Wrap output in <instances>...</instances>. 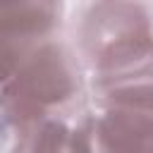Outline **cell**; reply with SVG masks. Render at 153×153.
<instances>
[{"label": "cell", "mask_w": 153, "mask_h": 153, "mask_svg": "<svg viewBox=\"0 0 153 153\" xmlns=\"http://www.w3.org/2000/svg\"><path fill=\"white\" fill-rule=\"evenodd\" d=\"M96 153H153V112L100 108L91 115Z\"/></svg>", "instance_id": "277c9868"}, {"label": "cell", "mask_w": 153, "mask_h": 153, "mask_svg": "<svg viewBox=\"0 0 153 153\" xmlns=\"http://www.w3.org/2000/svg\"><path fill=\"white\" fill-rule=\"evenodd\" d=\"M62 0H0V84L62 24Z\"/></svg>", "instance_id": "3957f363"}, {"label": "cell", "mask_w": 153, "mask_h": 153, "mask_svg": "<svg viewBox=\"0 0 153 153\" xmlns=\"http://www.w3.org/2000/svg\"><path fill=\"white\" fill-rule=\"evenodd\" d=\"M84 65L72 45L50 38L0 84V131L29 120L84 115Z\"/></svg>", "instance_id": "6da1fadb"}, {"label": "cell", "mask_w": 153, "mask_h": 153, "mask_svg": "<svg viewBox=\"0 0 153 153\" xmlns=\"http://www.w3.org/2000/svg\"><path fill=\"white\" fill-rule=\"evenodd\" d=\"M76 55L91 76H108L153 57V12L146 0H88L74 22Z\"/></svg>", "instance_id": "7a4b0ae2"}, {"label": "cell", "mask_w": 153, "mask_h": 153, "mask_svg": "<svg viewBox=\"0 0 153 153\" xmlns=\"http://www.w3.org/2000/svg\"><path fill=\"white\" fill-rule=\"evenodd\" d=\"M69 134V120H29L0 131V153H67Z\"/></svg>", "instance_id": "5b68a950"}]
</instances>
